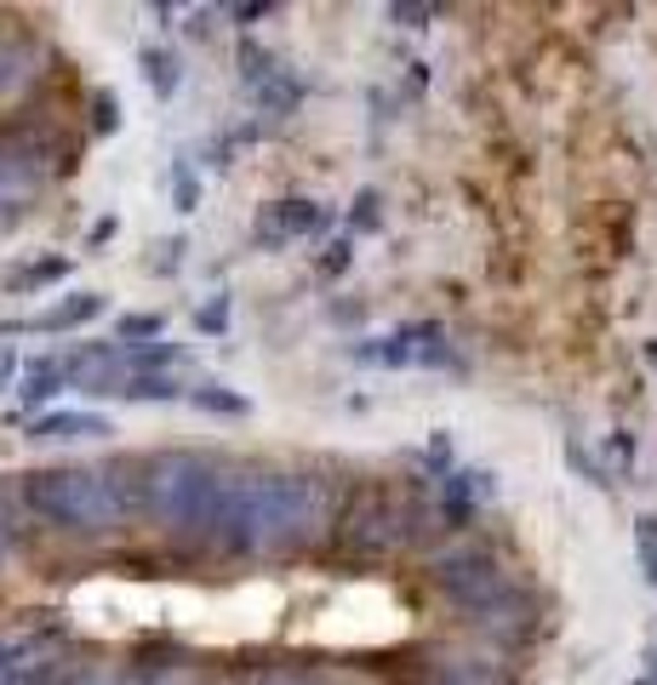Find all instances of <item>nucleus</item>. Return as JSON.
Wrapping results in <instances>:
<instances>
[{"label": "nucleus", "mask_w": 657, "mask_h": 685, "mask_svg": "<svg viewBox=\"0 0 657 685\" xmlns=\"http://www.w3.org/2000/svg\"><path fill=\"white\" fill-rule=\"evenodd\" d=\"M7 206H12V194H7V189H0V212H7Z\"/></svg>", "instance_id": "c756f323"}, {"label": "nucleus", "mask_w": 657, "mask_h": 685, "mask_svg": "<svg viewBox=\"0 0 657 685\" xmlns=\"http://www.w3.org/2000/svg\"><path fill=\"white\" fill-rule=\"evenodd\" d=\"M389 17H395V23H407V29H423V23L435 17V7H412V0L400 7V0H395V7H389Z\"/></svg>", "instance_id": "aec40b11"}, {"label": "nucleus", "mask_w": 657, "mask_h": 685, "mask_svg": "<svg viewBox=\"0 0 657 685\" xmlns=\"http://www.w3.org/2000/svg\"><path fill=\"white\" fill-rule=\"evenodd\" d=\"M12 377V349H0V383Z\"/></svg>", "instance_id": "cd10ccee"}, {"label": "nucleus", "mask_w": 657, "mask_h": 685, "mask_svg": "<svg viewBox=\"0 0 657 685\" xmlns=\"http://www.w3.org/2000/svg\"><path fill=\"white\" fill-rule=\"evenodd\" d=\"M235 17H240V23H251V17H269V0H263V7H235Z\"/></svg>", "instance_id": "bb28decb"}, {"label": "nucleus", "mask_w": 657, "mask_h": 685, "mask_svg": "<svg viewBox=\"0 0 657 685\" xmlns=\"http://www.w3.org/2000/svg\"><path fill=\"white\" fill-rule=\"evenodd\" d=\"M23 497H30V509L40 520H52L63 531H109L120 515V497L104 469H40L30 474Z\"/></svg>", "instance_id": "7ed1b4c3"}, {"label": "nucleus", "mask_w": 657, "mask_h": 685, "mask_svg": "<svg viewBox=\"0 0 657 685\" xmlns=\"http://www.w3.org/2000/svg\"><path fill=\"white\" fill-rule=\"evenodd\" d=\"M0 554H7V531H0Z\"/></svg>", "instance_id": "7c9ffc66"}, {"label": "nucleus", "mask_w": 657, "mask_h": 685, "mask_svg": "<svg viewBox=\"0 0 657 685\" xmlns=\"http://www.w3.org/2000/svg\"><path fill=\"white\" fill-rule=\"evenodd\" d=\"M115 332H120V343H155L161 338V320L155 315H120Z\"/></svg>", "instance_id": "2eb2a0df"}, {"label": "nucleus", "mask_w": 657, "mask_h": 685, "mask_svg": "<svg viewBox=\"0 0 657 685\" xmlns=\"http://www.w3.org/2000/svg\"><path fill=\"white\" fill-rule=\"evenodd\" d=\"M349 251H355V246H349V240H338L332 251H326V258H320V274H338L343 263H349Z\"/></svg>", "instance_id": "b1692460"}, {"label": "nucleus", "mask_w": 657, "mask_h": 685, "mask_svg": "<svg viewBox=\"0 0 657 685\" xmlns=\"http://www.w3.org/2000/svg\"><path fill=\"white\" fill-rule=\"evenodd\" d=\"M109 126H115V104H109V97H97V132H109Z\"/></svg>", "instance_id": "a878e982"}, {"label": "nucleus", "mask_w": 657, "mask_h": 685, "mask_svg": "<svg viewBox=\"0 0 657 685\" xmlns=\"http://www.w3.org/2000/svg\"><path fill=\"white\" fill-rule=\"evenodd\" d=\"M320 520L326 492L309 474H223L200 531L230 554H281L309 543Z\"/></svg>", "instance_id": "f257e3e1"}, {"label": "nucleus", "mask_w": 657, "mask_h": 685, "mask_svg": "<svg viewBox=\"0 0 657 685\" xmlns=\"http://www.w3.org/2000/svg\"><path fill=\"white\" fill-rule=\"evenodd\" d=\"M429 685H497V669L486 663H446L429 674Z\"/></svg>", "instance_id": "ddd939ff"}, {"label": "nucleus", "mask_w": 657, "mask_h": 685, "mask_svg": "<svg viewBox=\"0 0 657 685\" xmlns=\"http://www.w3.org/2000/svg\"><path fill=\"white\" fill-rule=\"evenodd\" d=\"M69 263L63 258H46V263H30V269H17L12 274V286H46V281H63Z\"/></svg>", "instance_id": "dca6fc26"}, {"label": "nucleus", "mask_w": 657, "mask_h": 685, "mask_svg": "<svg viewBox=\"0 0 657 685\" xmlns=\"http://www.w3.org/2000/svg\"><path fill=\"white\" fill-rule=\"evenodd\" d=\"M641 560H646V577L657 582V520H641Z\"/></svg>", "instance_id": "6ab92c4d"}, {"label": "nucleus", "mask_w": 657, "mask_h": 685, "mask_svg": "<svg viewBox=\"0 0 657 685\" xmlns=\"http://www.w3.org/2000/svg\"><path fill=\"white\" fill-rule=\"evenodd\" d=\"M218 480L223 474L207 451H161V457H149L143 474H138V503H143V515L166 531H200L212 497H218Z\"/></svg>", "instance_id": "f03ea898"}, {"label": "nucleus", "mask_w": 657, "mask_h": 685, "mask_svg": "<svg viewBox=\"0 0 657 685\" xmlns=\"http://www.w3.org/2000/svg\"><path fill=\"white\" fill-rule=\"evenodd\" d=\"M349 354H355V361H366V366H446V361H451L446 332H441V326H429V320L400 326V332H389V338L355 343Z\"/></svg>", "instance_id": "39448f33"}, {"label": "nucleus", "mask_w": 657, "mask_h": 685, "mask_svg": "<svg viewBox=\"0 0 657 685\" xmlns=\"http://www.w3.org/2000/svg\"><path fill=\"white\" fill-rule=\"evenodd\" d=\"M63 389V366L58 361H35L30 371H23V405H46Z\"/></svg>", "instance_id": "9d476101"}, {"label": "nucleus", "mask_w": 657, "mask_h": 685, "mask_svg": "<svg viewBox=\"0 0 657 685\" xmlns=\"http://www.w3.org/2000/svg\"><path fill=\"white\" fill-rule=\"evenodd\" d=\"M435 582L464 605V612H474L480 623H497L503 612V600H520L509 589V577H503V566L492 560V554H480V548H464V554H446V560L435 566Z\"/></svg>", "instance_id": "20e7f679"}, {"label": "nucleus", "mask_w": 657, "mask_h": 685, "mask_svg": "<svg viewBox=\"0 0 657 685\" xmlns=\"http://www.w3.org/2000/svg\"><path fill=\"white\" fill-rule=\"evenodd\" d=\"M195 405H200V412H235V417L246 412V400L240 394H223V389H200Z\"/></svg>", "instance_id": "f3484780"}, {"label": "nucleus", "mask_w": 657, "mask_h": 685, "mask_svg": "<svg viewBox=\"0 0 657 685\" xmlns=\"http://www.w3.org/2000/svg\"><path fill=\"white\" fill-rule=\"evenodd\" d=\"M274 685H315V680H274Z\"/></svg>", "instance_id": "c85d7f7f"}, {"label": "nucleus", "mask_w": 657, "mask_h": 685, "mask_svg": "<svg viewBox=\"0 0 657 685\" xmlns=\"http://www.w3.org/2000/svg\"><path fill=\"white\" fill-rule=\"evenodd\" d=\"M172 184H178V206H184V212H195V200H200V189H195V177H189V166H172Z\"/></svg>", "instance_id": "412c9836"}, {"label": "nucleus", "mask_w": 657, "mask_h": 685, "mask_svg": "<svg viewBox=\"0 0 657 685\" xmlns=\"http://www.w3.org/2000/svg\"><path fill=\"white\" fill-rule=\"evenodd\" d=\"M343 543L349 548H395V543H407V509L389 503L384 492H366L355 509L343 515Z\"/></svg>", "instance_id": "423d86ee"}, {"label": "nucleus", "mask_w": 657, "mask_h": 685, "mask_svg": "<svg viewBox=\"0 0 657 685\" xmlns=\"http://www.w3.org/2000/svg\"><path fill=\"white\" fill-rule=\"evenodd\" d=\"M143 69H149V86H155L161 97H166V92H178V58H166V52H143Z\"/></svg>", "instance_id": "4468645a"}, {"label": "nucleus", "mask_w": 657, "mask_h": 685, "mask_svg": "<svg viewBox=\"0 0 657 685\" xmlns=\"http://www.w3.org/2000/svg\"><path fill=\"white\" fill-rule=\"evenodd\" d=\"M355 228H377V194L372 189L355 200Z\"/></svg>", "instance_id": "5701e85b"}, {"label": "nucleus", "mask_w": 657, "mask_h": 685, "mask_svg": "<svg viewBox=\"0 0 657 685\" xmlns=\"http://www.w3.org/2000/svg\"><path fill=\"white\" fill-rule=\"evenodd\" d=\"M315 228H326V206H320V200H274V206L258 212L251 235H258V246H286V240L315 235Z\"/></svg>", "instance_id": "0eeeda50"}, {"label": "nucleus", "mask_w": 657, "mask_h": 685, "mask_svg": "<svg viewBox=\"0 0 657 685\" xmlns=\"http://www.w3.org/2000/svg\"><path fill=\"white\" fill-rule=\"evenodd\" d=\"M251 92H258V104L274 109V115H292V109H297V86L286 81V69H274L269 81H263V86H251Z\"/></svg>", "instance_id": "f8f14e48"}, {"label": "nucleus", "mask_w": 657, "mask_h": 685, "mask_svg": "<svg viewBox=\"0 0 657 685\" xmlns=\"http://www.w3.org/2000/svg\"><path fill=\"white\" fill-rule=\"evenodd\" d=\"M109 394H126V400H178L184 389L172 383V377H120Z\"/></svg>", "instance_id": "9b49d317"}, {"label": "nucleus", "mask_w": 657, "mask_h": 685, "mask_svg": "<svg viewBox=\"0 0 657 685\" xmlns=\"http://www.w3.org/2000/svg\"><path fill=\"white\" fill-rule=\"evenodd\" d=\"M92 315H104V297H97V292H81V297L58 303V309L35 315V326H40V332H63V326H81V320H92Z\"/></svg>", "instance_id": "1a4fd4ad"}, {"label": "nucleus", "mask_w": 657, "mask_h": 685, "mask_svg": "<svg viewBox=\"0 0 657 685\" xmlns=\"http://www.w3.org/2000/svg\"><path fill=\"white\" fill-rule=\"evenodd\" d=\"M138 685H184V674H178V669H149Z\"/></svg>", "instance_id": "393cba45"}, {"label": "nucleus", "mask_w": 657, "mask_h": 685, "mask_svg": "<svg viewBox=\"0 0 657 685\" xmlns=\"http://www.w3.org/2000/svg\"><path fill=\"white\" fill-rule=\"evenodd\" d=\"M109 435V417L97 412H52V417H35V440H97Z\"/></svg>", "instance_id": "6e6552de"}, {"label": "nucleus", "mask_w": 657, "mask_h": 685, "mask_svg": "<svg viewBox=\"0 0 657 685\" xmlns=\"http://www.w3.org/2000/svg\"><path fill=\"white\" fill-rule=\"evenodd\" d=\"M195 326H200V332H223V326H230V303H223V297L207 303V309L195 315Z\"/></svg>", "instance_id": "a211bd4d"}, {"label": "nucleus", "mask_w": 657, "mask_h": 685, "mask_svg": "<svg viewBox=\"0 0 657 685\" xmlns=\"http://www.w3.org/2000/svg\"><path fill=\"white\" fill-rule=\"evenodd\" d=\"M58 685H115V680H109L104 669H63Z\"/></svg>", "instance_id": "4be33fe9"}]
</instances>
